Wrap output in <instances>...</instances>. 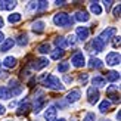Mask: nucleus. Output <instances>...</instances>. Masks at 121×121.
<instances>
[{
	"label": "nucleus",
	"mask_w": 121,
	"mask_h": 121,
	"mask_svg": "<svg viewBox=\"0 0 121 121\" xmlns=\"http://www.w3.org/2000/svg\"><path fill=\"white\" fill-rule=\"evenodd\" d=\"M0 66H2V62H0Z\"/></svg>",
	"instance_id": "46"
},
{
	"label": "nucleus",
	"mask_w": 121,
	"mask_h": 121,
	"mask_svg": "<svg viewBox=\"0 0 121 121\" xmlns=\"http://www.w3.org/2000/svg\"><path fill=\"white\" fill-rule=\"evenodd\" d=\"M3 41H4V34L0 31V43H3Z\"/></svg>",
	"instance_id": "40"
},
{
	"label": "nucleus",
	"mask_w": 121,
	"mask_h": 121,
	"mask_svg": "<svg viewBox=\"0 0 121 121\" xmlns=\"http://www.w3.org/2000/svg\"><path fill=\"white\" fill-rule=\"evenodd\" d=\"M39 80L43 83V86L46 89H50V90H64V84L60 83V80L56 77V75H53V74H43V75H40L39 77Z\"/></svg>",
	"instance_id": "1"
},
{
	"label": "nucleus",
	"mask_w": 121,
	"mask_h": 121,
	"mask_svg": "<svg viewBox=\"0 0 121 121\" xmlns=\"http://www.w3.org/2000/svg\"><path fill=\"white\" fill-rule=\"evenodd\" d=\"M89 66L90 68H102V66H104V62H102L100 59H98V58H92L89 60Z\"/></svg>",
	"instance_id": "20"
},
{
	"label": "nucleus",
	"mask_w": 121,
	"mask_h": 121,
	"mask_svg": "<svg viewBox=\"0 0 121 121\" xmlns=\"http://www.w3.org/2000/svg\"><path fill=\"white\" fill-rule=\"evenodd\" d=\"M120 53H117V52H111V53H108L106 55V64L108 65H111V66H114V65H118L120 64Z\"/></svg>",
	"instance_id": "10"
},
{
	"label": "nucleus",
	"mask_w": 121,
	"mask_h": 121,
	"mask_svg": "<svg viewBox=\"0 0 121 121\" xmlns=\"http://www.w3.org/2000/svg\"><path fill=\"white\" fill-rule=\"evenodd\" d=\"M21 19H22V15H21V13H18V12H15V13L9 15V18H8V21H9L10 24H16V22H19Z\"/></svg>",
	"instance_id": "26"
},
{
	"label": "nucleus",
	"mask_w": 121,
	"mask_h": 121,
	"mask_svg": "<svg viewBox=\"0 0 121 121\" xmlns=\"http://www.w3.org/2000/svg\"><path fill=\"white\" fill-rule=\"evenodd\" d=\"M114 34H115V28H114V27H108L106 30H104V31H102V34L99 35L98 39L105 44V43H108V41L111 40V37H112Z\"/></svg>",
	"instance_id": "4"
},
{
	"label": "nucleus",
	"mask_w": 121,
	"mask_h": 121,
	"mask_svg": "<svg viewBox=\"0 0 121 121\" xmlns=\"http://www.w3.org/2000/svg\"><path fill=\"white\" fill-rule=\"evenodd\" d=\"M69 69V62H60L58 65V71L59 72H66Z\"/></svg>",
	"instance_id": "31"
},
{
	"label": "nucleus",
	"mask_w": 121,
	"mask_h": 121,
	"mask_svg": "<svg viewBox=\"0 0 121 121\" xmlns=\"http://www.w3.org/2000/svg\"><path fill=\"white\" fill-rule=\"evenodd\" d=\"M80 98H81L80 90H78V89H74V90H71V92L66 95V102H68V104H74V102H77Z\"/></svg>",
	"instance_id": "11"
},
{
	"label": "nucleus",
	"mask_w": 121,
	"mask_h": 121,
	"mask_svg": "<svg viewBox=\"0 0 121 121\" xmlns=\"http://www.w3.org/2000/svg\"><path fill=\"white\" fill-rule=\"evenodd\" d=\"M16 6V2H12V0H3L0 2V10H12Z\"/></svg>",
	"instance_id": "16"
},
{
	"label": "nucleus",
	"mask_w": 121,
	"mask_h": 121,
	"mask_svg": "<svg viewBox=\"0 0 121 121\" xmlns=\"http://www.w3.org/2000/svg\"><path fill=\"white\" fill-rule=\"evenodd\" d=\"M104 47H105V44L102 43V41L99 40V39H93L92 41H90V44L87 46V49L90 50V52H102L104 50Z\"/></svg>",
	"instance_id": "8"
},
{
	"label": "nucleus",
	"mask_w": 121,
	"mask_h": 121,
	"mask_svg": "<svg viewBox=\"0 0 121 121\" xmlns=\"http://www.w3.org/2000/svg\"><path fill=\"white\" fill-rule=\"evenodd\" d=\"M3 65L6 66V68H15V66H16V59L12 58V56H8L3 60Z\"/></svg>",
	"instance_id": "22"
},
{
	"label": "nucleus",
	"mask_w": 121,
	"mask_h": 121,
	"mask_svg": "<svg viewBox=\"0 0 121 121\" xmlns=\"http://www.w3.org/2000/svg\"><path fill=\"white\" fill-rule=\"evenodd\" d=\"M86 81H87V74H81V75H80V83L84 84Z\"/></svg>",
	"instance_id": "37"
},
{
	"label": "nucleus",
	"mask_w": 121,
	"mask_h": 121,
	"mask_svg": "<svg viewBox=\"0 0 121 121\" xmlns=\"http://www.w3.org/2000/svg\"><path fill=\"white\" fill-rule=\"evenodd\" d=\"M112 3L114 2H104V6H105V9H106V12L111 9V6H112Z\"/></svg>",
	"instance_id": "38"
},
{
	"label": "nucleus",
	"mask_w": 121,
	"mask_h": 121,
	"mask_svg": "<svg viewBox=\"0 0 121 121\" xmlns=\"http://www.w3.org/2000/svg\"><path fill=\"white\" fill-rule=\"evenodd\" d=\"M87 100H89V104H98L99 102V90L98 89H95V87H90L87 90Z\"/></svg>",
	"instance_id": "5"
},
{
	"label": "nucleus",
	"mask_w": 121,
	"mask_h": 121,
	"mask_svg": "<svg viewBox=\"0 0 121 121\" xmlns=\"http://www.w3.org/2000/svg\"><path fill=\"white\" fill-rule=\"evenodd\" d=\"M106 95L108 96H109V98L112 99V100H120V95H118V87L117 86H114V84H112V86H109V87H108L106 89Z\"/></svg>",
	"instance_id": "12"
},
{
	"label": "nucleus",
	"mask_w": 121,
	"mask_h": 121,
	"mask_svg": "<svg viewBox=\"0 0 121 121\" xmlns=\"http://www.w3.org/2000/svg\"><path fill=\"white\" fill-rule=\"evenodd\" d=\"M75 34H77V39L80 40V41H84V40H87V39H89L90 31H89V28H87V27H77Z\"/></svg>",
	"instance_id": "9"
},
{
	"label": "nucleus",
	"mask_w": 121,
	"mask_h": 121,
	"mask_svg": "<svg viewBox=\"0 0 121 121\" xmlns=\"http://www.w3.org/2000/svg\"><path fill=\"white\" fill-rule=\"evenodd\" d=\"M104 121H109V120H104Z\"/></svg>",
	"instance_id": "45"
},
{
	"label": "nucleus",
	"mask_w": 121,
	"mask_h": 121,
	"mask_svg": "<svg viewBox=\"0 0 121 121\" xmlns=\"http://www.w3.org/2000/svg\"><path fill=\"white\" fill-rule=\"evenodd\" d=\"M56 3V6H64L66 2H65V0H58V2H55Z\"/></svg>",
	"instance_id": "39"
},
{
	"label": "nucleus",
	"mask_w": 121,
	"mask_h": 121,
	"mask_svg": "<svg viewBox=\"0 0 121 121\" xmlns=\"http://www.w3.org/2000/svg\"><path fill=\"white\" fill-rule=\"evenodd\" d=\"M55 121H66L65 118H59V120H55Z\"/></svg>",
	"instance_id": "44"
},
{
	"label": "nucleus",
	"mask_w": 121,
	"mask_h": 121,
	"mask_svg": "<svg viewBox=\"0 0 121 121\" xmlns=\"http://www.w3.org/2000/svg\"><path fill=\"white\" fill-rule=\"evenodd\" d=\"M120 10H121V6L118 4V6H115V9H114V16H120Z\"/></svg>",
	"instance_id": "36"
},
{
	"label": "nucleus",
	"mask_w": 121,
	"mask_h": 121,
	"mask_svg": "<svg viewBox=\"0 0 121 121\" xmlns=\"http://www.w3.org/2000/svg\"><path fill=\"white\" fill-rule=\"evenodd\" d=\"M46 104H47V99L44 98V96H39V98H35V100H34V106H33V111H34L35 114L40 112V111L46 106Z\"/></svg>",
	"instance_id": "7"
},
{
	"label": "nucleus",
	"mask_w": 121,
	"mask_h": 121,
	"mask_svg": "<svg viewBox=\"0 0 121 121\" xmlns=\"http://www.w3.org/2000/svg\"><path fill=\"white\" fill-rule=\"evenodd\" d=\"M89 18H90V16H89V13H87L86 10H78L77 13H75V18H74V19L80 21V22H87Z\"/></svg>",
	"instance_id": "18"
},
{
	"label": "nucleus",
	"mask_w": 121,
	"mask_h": 121,
	"mask_svg": "<svg viewBox=\"0 0 121 121\" xmlns=\"http://www.w3.org/2000/svg\"><path fill=\"white\" fill-rule=\"evenodd\" d=\"M55 44H56V47H58L59 50H64L65 47L68 46V44H66V40L64 37H56L55 39Z\"/></svg>",
	"instance_id": "23"
},
{
	"label": "nucleus",
	"mask_w": 121,
	"mask_h": 121,
	"mask_svg": "<svg viewBox=\"0 0 121 121\" xmlns=\"http://www.w3.org/2000/svg\"><path fill=\"white\" fill-rule=\"evenodd\" d=\"M44 120L46 121H55L56 120V108L55 106H49L44 112Z\"/></svg>",
	"instance_id": "13"
},
{
	"label": "nucleus",
	"mask_w": 121,
	"mask_h": 121,
	"mask_svg": "<svg viewBox=\"0 0 121 121\" xmlns=\"http://www.w3.org/2000/svg\"><path fill=\"white\" fill-rule=\"evenodd\" d=\"M16 43L19 46H27L28 44V35L25 33H21L19 35H18V39H16Z\"/></svg>",
	"instance_id": "21"
},
{
	"label": "nucleus",
	"mask_w": 121,
	"mask_h": 121,
	"mask_svg": "<svg viewBox=\"0 0 121 121\" xmlns=\"http://www.w3.org/2000/svg\"><path fill=\"white\" fill-rule=\"evenodd\" d=\"M83 121H96V115L93 112H89V114H86V117H84Z\"/></svg>",
	"instance_id": "33"
},
{
	"label": "nucleus",
	"mask_w": 121,
	"mask_h": 121,
	"mask_svg": "<svg viewBox=\"0 0 121 121\" xmlns=\"http://www.w3.org/2000/svg\"><path fill=\"white\" fill-rule=\"evenodd\" d=\"M105 80H109V81H117L120 80V74L117 71H109V72H106V78Z\"/></svg>",
	"instance_id": "27"
},
{
	"label": "nucleus",
	"mask_w": 121,
	"mask_h": 121,
	"mask_svg": "<svg viewBox=\"0 0 121 121\" xmlns=\"http://www.w3.org/2000/svg\"><path fill=\"white\" fill-rule=\"evenodd\" d=\"M109 108H111V102L105 99V100H102V102H100V105H99V111H100V112H106L108 109H109Z\"/></svg>",
	"instance_id": "28"
},
{
	"label": "nucleus",
	"mask_w": 121,
	"mask_h": 121,
	"mask_svg": "<svg viewBox=\"0 0 121 121\" xmlns=\"http://www.w3.org/2000/svg\"><path fill=\"white\" fill-rule=\"evenodd\" d=\"M3 24H4V21H3V18H2V16H0V28H2V27H3Z\"/></svg>",
	"instance_id": "43"
},
{
	"label": "nucleus",
	"mask_w": 121,
	"mask_h": 121,
	"mask_svg": "<svg viewBox=\"0 0 121 121\" xmlns=\"http://www.w3.org/2000/svg\"><path fill=\"white\" fill-rule=\"evenodd\" d=\"M120 43H121L120 37H114V40H112V44H114V47H120Z\"/></svg>",
	"instance_id": "35"
},
{
	"label": "nucleus",
	"mask_w": 121,
	"mask_h": 121,
	"mask_svg": "<svg viewBox=\"0 0 121 121\" xmlns=\"http://www.w3.org/2000/svg\"><path fill=\"white\" fill-rule=\"evenodd\" d=\"M47 8H49V3L47 2H37V9L39 10H44Z\"/></svg>",
	"instance_id": "32"
},
{
	"label": "nucleus",
	"mask_w": 121,
	"mask_h": 121,
	"mask_svg": "<svg viewBox=\"0 0 121 121\" xmlns=\"http://www.w3.org/2000/svg\"><path fill=\"white\" fill-rule=\"evenodd\" d=\"M65 81H66V83H72V77H68V75H66V77H65Z\"/></svg>",
	"instance_id": "41"
},
{
	"label": "nucleus",
	"mask_w": 121,
	"mask_h": 121,
	"mask_svg": "<svg viewBox=\"0 0 121 121\" xmlns=\"http://www.w3.org/2000/svg\"><path fill=\"white\" fill-rule=\"evenodd\" d=\"M33 31L35 34H41L44 31V22L43 21H37V22H34L33 24Z\"/></svg>",
	"instance_id": "19"
},
{
	"label": "nucleus",
	"mask_w": 121,
	"mask_h": 121,
	"mask_svg": "<svg viewBox=\"0 0 121 121\" xmlns=\"http://www.w3.org/2000/svg\"><path fill=\"white\" fill-rule=\"evenodd\" d=\"M47 65H49V60H47L46 58H40V59L33 60V64H31V69H34V71H40V69L46 68Z\"/></svg>",
	"instance_id": "6"
},
{
	"label": "nucleus",
	"mask_w": 121,
	"mask_h": 121,
	"mask_svg": "<svg viewBox=\"0 0 121 121\" xmlns=\"http://www.w3.org/2000/svg\"><path fill=\"white\" fill-rule=\"evenodd\" d=\"M64 55H65V52H64V50H59V49H56L55 52H52V53H50V56H52V59H55V60L60 59V58H62Z\"/></svg>",
	"instance_id": "30"
},
{
	"label": "nucleus",
	"mask_w": 121,
	"mask_h": 121,
	"mask_svg": "<svg viewBox=\"0 0 121 121\" xmlns=\"http://www.w3.org/2000/svg\"><path fill=\"white\" fill-rule=\"evenodd\" d=\"M71 64L75 66V68H81V66H84L86 65V59H84V55L81 52H77V53H74L72 55V58H71Z\"/></svg>",
	"instance_id": "3"
},
{
	"label": "nucleus",
	"mask_w": 121,
	"mask_h": 121,
	"mask_svg": "<svg viewBox=\"0 0 121 121\" xmlns=\"http://www.w3.org/2000/svg\"><path fill=\"white\" fill-rule=\"evenodd\" d=\"M10 98V90L4 86H0V99H9Z\"/></svg>",
	"instance_id": "25"
},
{
	"label": "nucleus",
	"mask_w": 121,
	"mask_h": 121,
	"mask_svg": "<svg viewBox=\"0 0 121 121\" xmlns=\"http://www.w3.org/2000/svg\"><path fill=\"white\" fill-rule=\"evenodd\" d=\"M37 50H39L40 53H43V55H44V53H50V44H49V43H43V44L39 46Z\"/></svg>",
	"instance_id": "29"
},
{
	"label": "nucleus",
	"mask_w": 121,
	"mask_h": 121,
	"mask_svg": "<svg viewBox=\"0 0 121 121\" xmlns=\"http://www.w3.org/2000/svg\"><path fill=\"white\" fill-rule=\"evenodd\" d=\"M66 44H69V46H74L75 44V37L74 35H69L68 40H66Z\"/></svg>",
	"instance_id": "34"
},
{
	"label": "nucleus",
	"mask_w": 121,
	"mask_h": 121,
	"mask_svg": "<svg viewBox=\"0 0 121 121\" xmlns=\"http://www.w3.org/2000/svg\"><path fill=\"white\" fill-rule=\"evenodd\" d=\"M92 84H93V87H104L106 86V80H105V77H100V75H96L93 77V80H92Z\"/></svg>",
	"instance_id": "17"
},
{
	"label": "nucleus",
	"mask_w": 121,
	"mask_h": 121,
	"mask_svg": "<svg viewBox=\"0 0 121 121\" xmlns=\"http://www.w3.org/2000/svg\"><path fill=\"white\" fill-rule=\"evenodd\" d=\"M90 10H92V13H95V15H100L102 13V8H100V4L98 2H92V4H90Z\"/></svg>",
	"instance_id": "24"
},
{
	"label": "nucleus",
	"mask_w": 121,
	"mask_h": 121,
	"mask_svg": "<svg viewBox=\"0 0 121 121\" xmlns=\"http://www.w3.org/2000/svg\"><path fill=\"white\" fill-rule=\"evenodd\" d=\"M8 121H12V120H8Z\"/></svg>",
	"instance_id": "47"
},
{
	"label": "nucleus",
	"mask_w": 121,
	"mask_h": 121,
	"mask_svg": "<svg viewBox=\"0 0 121 121\" xmlns=\"http://www.w3.org/2000/svg\"><path fill=\"white\" fill-rule=\"evenodd\" d=\"M31 109V106H30V102L28 100H25V102H21L19 104V108H18V115H25V114Z\"/></svg>",
	"instance_id": "14"
},
{
	"label": "nucleus",
	"mask_w": 121,
	"mask_h": 121,
	"mask_svg": "<svg viewBox=\"0 0 121 121\" xmlns=\"http://www.w3.org/2000/svg\"><path fill=\"white\" fill-rule=\"evenodd\" d=\"M13 44H15V40L13 39H6L3 43H2V46H0V52H8V50H10L12 47H13Z\"/></svg>",
	"instance_id": "15"
},
{
	"label": "nucleus",
	"mask_w": 121,
	"mask_h": 121,
	"mask_svg": "<svg viewBox=\"0 0 121 121\" xmlns=\"http://www.w3.org/2000/svg\"><path fill=\"white\" fill-rule=\"evenodd\" d=\"M72 22H74V19L68 13H65V12H59V13L53 16V24L56 27H69V25H72Z\"/></svg>",
	"instance_id": "2"
},
{
	"label": "nucleus",
	"mask_w": 121,
	"mask_h": 121,
	"mask_svg": "<svg viewBox=\"0 0 121 121\" xmlns=\"http://www.w3.org/2000/svg\"><path fill=\"white\" fill-rule=\"evenodd\" d=\"M3 114H4V106L0 105V115H3Z\"/></svg>",
	"instance_id": "42"
}]
</instances>
